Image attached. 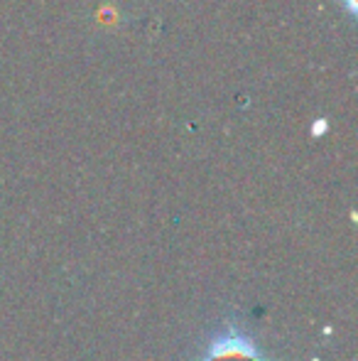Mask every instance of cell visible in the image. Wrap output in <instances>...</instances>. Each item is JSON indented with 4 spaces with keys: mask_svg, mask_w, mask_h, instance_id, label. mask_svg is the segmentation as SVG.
<instances>
[{
    "mask_svg": "<svg viewBox=\"0 0 358 361\" xmlns=\"http://www.w3.org/2000/svg\"><path fill=\"white\" fill-rule=\"evenodd\" d=\"M206 361H260L253 347L243 344L241 339H229L221 347L211 349V357Z\"/></svg>",
    "mask_w": 358,
    "mask_h": 361,
    "instance_id": "6da1fadb",
    "label": "cell"
}]
</instances>
